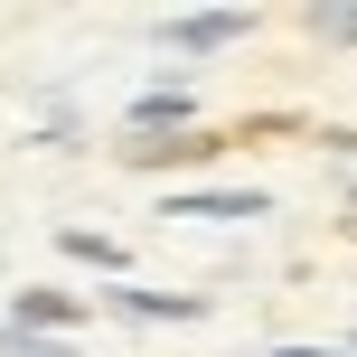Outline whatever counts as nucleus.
<instances>
[{"label": "nucleus", "instance_id": "1", "mask_svg": "<svg viewBox=\"0 0 357 357\" xmlns=\"http://www.w3.org/2000/svg\"><path fill=\"white\" fill-rule=\"evenodd\" d=\"M226 38H245V19H235V10H197V19H169V47H226Z\"/></svg>", "mask_w": 357, "mask_h": 357}, {"label": "nucleus", "instance_id": "2", "mask_svg": "<svg viewBox=\"0 0 357 357\" xmlns=\"http://www.w3.org/2000/svg\"><path fill=\"white\" fill-rule=\"evenodd\" d=\"M169 216H264V197H169Z\"/></svg>", "mask_w": 357, "mask_h": 357}, {"label": "nucleus", "instance_id": "3", "mask_svg": "<svg viewBox=\"0 0 357 357\" xmlns=\"http://www.w3.org/2000/svg\"><path fill=\"white\" fill-rule=\"evenodd\" d=\"M19 320L56 329V320H75V301H66V291H19Z\"/></svg>", "mask_w": 357, "mask_h": 357}, {"label": "nucleus", "instance_id": "4", "mask_svg": "<svg viewBox=\"0 0 357 357\" xmlns=\"http://www.w3.org/2000/svg\"><path fill=\"white\" fill-rule=\"evenodd\" d=\"M0 357H75V348H56V339H29V329L10 320V329H0Z\"/></svg>", "mask_w": 357, "mask_h": 357}, {"label": "nucleus", "instance_id": "5", "mask_svg": "<svg viewBox=\"0 0 357 357\" xmlns=\"http://www.w3.org/2000/svg\"><path fill=\"white\" fill-rule=\"evenodd\" d=\"M66 254H85V264H123V254H113L104 235H85V226H66Z\"/></svg>", "mask_w": 357, "mask_h": 357}, {"label": "nucleus", "instance_id": "6", "mask_svg": "<svg viewBox=\"0 0 357 357\" xmlns=\"http://www.w3.org/2000/svg\"><path fill=\"white\" fill-rule=\"evenodd\" d=\"M282 357H320V348H282Z\"/></svg>", "mask_w": 357, "mask_h": 357}]
</instances>
